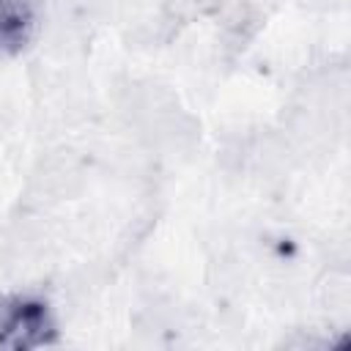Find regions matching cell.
<instances>
[{"mask_svg":"<svg viewBox=\"0 0 351 351\" xmlns=\"http://www.w3.org/2000/svg\"><path fill=\"white\" fill-rule=\"evenodd\" d=\"M69 310L47 282L0 285V351H44L66 346Z\"/></svg>","mask_w":351,"mask_h":351,"instance_id":"obj_1","label":"cell"},{"mask_svg":"<svg viewBox=\"0 0 351 351\" xmlns=\"http://www.w3.org/2000/svg\"><path fill=\"white\" fill-rule=\"evenodd\" d=\"M55 0H0V69L30 58L49 27Z\"/></svg>","mask_w":351,"mask_h":351,"instance_id":"obj_2","label":"cell"}]
</instances>
